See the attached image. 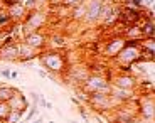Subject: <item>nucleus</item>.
<instances>
[{"instance_id": "nucleus-1", "label": "nucleus", "mask_w": 155, "mask_h": 123, "mask_svg": "<svg viewBox=\"0 0 155 123\" xmlns=\"http://www.w3.org/2000/svg\"><path fill=\"white\" fill-rule=\"evenodd\" d=\"M39 64L46 69L47 74H56V76H64V73L69 68L68 56L59 49H47L37 56Z\"/></svg>"}, {"instance_id": "nucleus-2", "label": "nucleus", "mask_w": 155, "mask_h": 123, "mask_svg": "<svg viewBox=\"0 0 155 123\" xmlns=\"http://www.w3.org/2000/svg\"><path fill=\"white\" fill-rule=\"evenodd\" d=\"M138 61H142L140 42H127L125 47L116 54V58H115L116 68H118L121 73H130V68Z\"/></svg>"}, {"instance_id": "nucleus-3", "label": "nucleus", "mask_w": 155, "mask_h": 123, "mask_svg": "<svg viewBox=\"0 0 155 123\" xmlns=\"http://www.w3.org/2000/svg\"><path fill=\"white\" fill-rule=\"evenodd\" d=\"M49 22V15L44 8H34V10H27V15L22 20V24H19V31L22 32L20 37L31 34V32L42 31L44 27Z\"/></svg>"}, {"instance_id": "nucleus-4", "label": "nucleus", "mask_w": 155, "mask_h": 123, "mask_svg": "<svg viewBox=\"0 0 155 123\" xmlns=\"http://www.w3.org/2000/svg\"><path fill=\"white\" fill-rule=\"evenodd\" d=\"M83 95L89 96V95H94V93H108L111 89V83L110 79L101 73H89V76L79 85Z\"/></svg>"}, {"instance_id": "nucleus-5", "label": "nucleus", "mask_w": 155, "mask_h": 123, "mask_svg": "<svg viewBox=\"0 0 155 123\" xmlns=\"http://www.w3.org/2000/svg\"><path fill=\"white\" fill-rule=\"evenodd\" d=\"M86 105H88L93 111L103 113V111H113V110H116L118 106H121L123 103H120L116 98H113L108 93H94V95H89L88 96Z\"/></svg>"}, {"instance_id": "nucleus-6", "label": "nucleus", "mask_w": 155, "mask_h": 123, "mask_svg": "<svg viewBox=\"0 0 155 123\" xmlns=\"http://www.w3.org/2000/svg\"><path fill=\"white\" fill-rule=\"evenodd\" d=\"M135 103H137L138 118L143 120V121H147V123H153V116H155L153 93H140L138 98L135 100Z\"/></svg>"}, {"instance_id": "nucleus-7", "label": "nucleus", "mask_w": 155, "mask_h": 123, "mask_svg": "<svg viewBox=\"0 0 155 123\" xmlns=\"http://www.w3.org/2000/svg\"><path fill=\"white\" fill-rule=\"evenodd\" d=\"M125 44H127V41L123 39V35L113 34L111 37H108L105 42H103V54L110 59H115L116 54L125 47Z\"/></svg>"}, {"instance_id": "nucleus-8", "label": "nucleus", "mask_w": 155, "mask_h": 123, "mask_svg": "<svg viewBox=\"0 0 155 123\" xmlns=\"http://www.w3.org/2000/svg\"><path fill=\"white\" fill-rule=\"evenodd\" d=\"M110 83L116 88H123V89H137L138 91V79L137 76H133L132 73H116L115 76L110 78Z\"/></svg>"}, {"instance_id": "nucleus-9", "label": "nucleus", "mask_w": 155, "mask_h": 123, "mask_svg": "<svg viewBox=\"0 0 155 123\" xmlns=\"http://www.w3.org/2000/svg\"><path fill=\"white\" fill-rule=\"evenodd\" d=\"M106 0H84L86 5V14H84V22L86 24H96L98 19H100V12L101 7Z\"/></svg>"}, {"instance_id": "nucleus-10", "label": "nucleus", "mask_w": 155, "mask_h": 123, "mask_svg": "<svg viewBox=\"0 0 155 123\" xmlns=\"http://www.w3.org/2000/svg\"><path fill=\"white\" fill-rule=\"evenodd\" d=\"M89 73H91V69L86 68V66H71L64 73V78L68 81H71L73 85H78V88H79V85L89 76Z\"/></svg>"}, {"instance_id": "nucleus-11", "label": "nucleus", "mask_w": 155, "mask_h": 123, "mask_svg": "<svg viewBox=\"0 0 155 123\" xmlns=\"http://www.w3.org/2000/svg\"><path fill=\"white\" fill-rule=\"evenodd\" d=\"M20 41H24V42L27 44V46H31L32 49L39 51V52H42V51H46V46H47V35L44 34L42 31H37V32H31V34L24 35Z\"/></svg>"}, {"instance_id": "nucleus-12", "label": "nucleus", "mask_w": 155, "mask_h": 123, "mask_svg": "<svg viewBox=\"0 0 155 123\" xmlns=\"http://www.w3.org/2000/svg\"><path fill=\"white\" fill-rule=\"evenodd\" d=\"M110 95L113 98L120 101V103H132V101L137 100L138 96V91L137 89H123V88H116V86L111 85V89H110Z\"/></svg>"}, {"instance_id": "nucleus-13", "label": "nucleus", "mask_w": 155, "mask_h": 123, "mask_svg": "<svg viewBox=\"0 0 155 123\" xmlns=\"http://www.w3.org/2000/svg\"><path fill=\"white\" fill-rule=\"evenodd\" d=\"M0 61L19 62V47H17V42H14V44L0 42Z\"/></svg>"}, {"instance_id": "nucleus-14", "label": "nucleus", "mask_w": 155, "mask_h": 123, "mask_svg": "<svg viewBox=\"0 0 155 123\" xmlns=\"http://www.w3.org/2000/svg\"><path fill=\"white\" fill-rule=\"evenodd\" d=\"M7 105H8L10 110H22V111H25V113H27V110L31 108V105H29L25 95H24L20 89H17V91L14 93V96L7 101Z\"/></svg>"}, {"instance_id": "nucleus-15", "label": "nucleus", "mask_w": 155, "mask_h": 123, "mask_svg": "<svg viewBox=\"0 0 155 123\" xmlns=\"http://www.w3.org/2000/svg\"><path fill=\"white\" fill-rule=\"evenodd\" d=\"M17 47H19V62L34 61V59H37L39 54H41L39 51H35L31 46H27L24 41H17Z\"/></svg>"}, {"instance_id": "nucleus-16", "label": "nucleus", "mask_w": 155, "mask_h": 123, "mask_svg": "<svg viewBox=\"0 0 155 123\" xmlns=\"http://www.w3.org/2000/svg\"><path fill=\"white\" fill-rule=\"evenodd\" d=\"M17 27H19L17 24L12 22L10 15H8V10L0 5V31L5 32L7 35H10V34H14V31H15Z\"/></svg>"}, {"instance_id": "nucleus-17", "label": "nucleus", "mask_w": 155, "mask_h": 123, "mask_svg": "<svg viewBox=\"0 0 155 123\" xmlns=\"http://www.w3.org/2000/svg\"><path fill=\"white\" fill-rule=\"evenodd\" d=\"M7 10H8V15H10V19H12V22L14 24H22V20L25 19V15H27V8H25V5L24 4H12L10 7H7Z\"/></svg>"}, {"instance_id": "nucleus-18", "label": "nucleus", "mask_w": 155, "mask_h": 123, "mask_svg": "<svg viewBox=\"0 0 155 123\" xmlns=\"http://www.w3.org/2000/svg\"><path fill=\"white\" fill-rule=\"evenodd\" d=\"M84 14H86V5H84V2H83V4H79V5H76V7H73V8H69L71 19H73V20H78V22H81V20L84 19Z\"/></svg>"}, {"instance_id": "nucleus-19", "label": "nucleus", "mask_w": 155, "mask_h": 123, "mask_svg": "<svg viewBox=\"0 0 155 123\" xmlns=\"http://www.w3.org/2000/svg\"><path fill=\"white\" fill-rule=\"evenodd\" d=\"M15 91H17V88H14V86L0 85V103H7V101L14 96Z\"/></svg>"}, {"instance_id": "nucleus-20", "label": "nucleus", "mask_w": 155, "mask_h": 123, "mask_svg": "<svg viewBox=\"0 0 155 123\" xmlns=\"http://www.w3.org/2000/svg\"><path fill=\"white\" fill-rule=\"evenodd\" d=\"M24 115H25V111H22V110H10L4 121L5 123H20Z\"/></svg>"}, {"instance_id": "nucleus-21", "label": "nucleus", "mask_w": 155, "mask_h": 123, "mask_svg": "<svg viewBox=\"0 0 155 123\" xmlns=\"http://www.w3.org/2000/svg\"><path fill=\"white\" fill-rule=\"evenodd\" d=\"M142 34H143V39H153L155 35V31H153V22H150V20L145 19V22L142 24Z\"/></svg>"}, {"instance_id": "nucleus-22", "label": "nucleus", "mask_w": 155, "mask_h": 123, "mask_svg": "<svg viewBox=\"0 0 155 123\" xmlns=\"http://www.w3.org/2000/svg\"><path fill=\"white\" fill-rule=\"evenodd\" d=\"M51 41L54 42V46H56V47H64V46H66V37H64V35H58V34H54L52 37H51Z\"/></svg>"}, {"instance_id": "nucleus-23", "label": "nucleus", "mask_w": 155, "mask_h": 123, "mask_svg": "<svg viewBox=\"0 0 155 123\" xmlns=\"http://www.w3.org/2000/svg\"><path fill=\"white\" fill-rule=\"evenodd\" d=\"M10 108H8L7 103H0V120H5V116L8 115Z\"/></svg>"}, {"instance_id": "nucleus-24", "label": "nucleus", "mask_w": 155, "mask_h": 123, "mask_svg": "<svg viewBox=\"0 0 155 123\" xmlns=\"http://www.w3.org/2000/svg\"><path fill=\"white\" fill-rule=\"evenodd\" d=\"M83 2H84V0H62V5L68 7V8H73V7H76V5L83 4Z\"/></svg>"}, {"instance_id": "nucleus-25", "label": "nucleus", "mask_w": 155, "mask_h": 123, "mask_svg": "<svg viewBox=\"0 0 155 123\" xmlns=\"http://www.w3.org/2000/svg\"><path fill=\"white\" fill-rule=\"evenodd\" d=\"M78 110H79V115H81V118L84 120V121H89V115H88V111H86V108H83L81 105H78Z\"/></svg>"}, {"instance_id": "nucleus-26", "label": "nucleus", "mask_w": 155, "mask_h": 123, "mask_svg": "<svg viewBox=\"0 0 155 123\" xmlns=\"http://www.w3.org/2000/svg\"><path fill=\"white\" fill-rule=\"evenodd\" d=\"M47 5H49L51 8L61 7V5H62V0H47Z\"/></svg>"}, {"instance_id": "nucleus-27", "label": "nucleus", "mask_w": 155, "mask_h": 123, "mask_svg": "<svg viewBox=\"0 0 155 123\" xmlns=\"http://www.w3.org/2000/svg\"><path fill=\"white\" fill-rule=\"evenodd\" d=\"M29 123H44V116L42 115H37L35 118H32Z\"/></svg>"}, {"instance_id": "nucleus-28", "label": "nucleus", "mask_w": 155, "mask_h": 123, "mask_svg": "<svg viewBox=\"0 0 155 123\" xmlns=\"http://www.w3.org/2000/svg\"><path fill=\"white\" fill-rule=\"evenodd\" d=\"M0 74H2L5 79H10V69H0Z\"/></svg>"}, {"instance_id": "nucleus-29", "label": "nucleus", "mask_w": 155, "mask_h": 123, "mask_svg": "<svg viewBox=\"0 0 155 123\" xmlns=\"http://www.w3.org/2000/svg\"><path fill=\"white\" fill-rule=\"evenodd\" d=\"M35 71H37V74H39L41 78H47V73H46L44 69H35Z\"/></svg>"}, {"instance_id": "nucleus-30", "label": "nucleus", "mask_w": 155, "mask_h": 123, "mask_svg": "<svg viewBox=\"0 0 155 123\" xmlns=\"http://www.w3.org/2000/svg\"><path fill=\"white\" fill-rule=\"evenodd\" d=\"M17 76H19V73H17V71H10V79H15Z\"/></svg>"}, {"instance_id": "nucleus-31", "label": "nucleus", "mask_w": 155, "mask_h": 123, "mask_svg": "<svg viewBox=\"0 0 155 123\" xmlns=\"http://www.w3.org/2000/svg\"><path fill=\"white\" fill-rule=\"evenodd\" d=\"M46 4H47V0H37V5L41 8H42V5H46Z\"/></svg>"}, {"instance_id": "nucleus-32", "label": "nucleus", "mask_w": 155, "mask_h": 123, "mask_svg": "<svg viewBox=\"0 0 155 123\" xmlns=\"http://www.w3.org/2000/svg\"><path fill=\"white\" fill-rule=\"evenodd\" d=\"M46 108H47V110H52L54 106H52V103H49V101H47V103H46Z\"/></svg>"}, {"instance_id": "nucleus-33", "label": "nucleus", "mask_w": 155, "mask_h": 123, "mask_svg": "<svg viewBox=\"0 0 155 123\" xmlns=\"http://www.w3.org/2000/svg\"><path fill=\"white\" fill-rule=\"evenodd\" d=\"M14 2H17V4H24L25 0H14Z\"/></svg>"}, {"instance_id": "nucleus-34", "label": "nucleus", "mask_w": 155, "mask_h": 123, "mask_svg": "<svg viewBox=\"0 0 155 123\" xmlns=\"http://www.w3.org/2000/svg\"><path fill=\"white\" fill-rule=\"evenodd\" d=\"M69 123H78V121H76V120H69Z\"/></svg>"}, {"instance_id": "nucleus-35", "label": "nucleus", "mask_w": 155, "mask_h": 123, "mask_svg": "<svg viewBox=\"0 0 155 123\" xmlns=\"http://www.w3.org/2000/svg\"><path fill=\"white\" fill-rule=\"evenodd\" d=\"M0 123H5V121H4V120H0Z\"/></svg>"}, {"instance_id": "nucleus-36", "label": "nucleus", "mask_w": 155, "mask_h": 123, "mask_svg": "<svg viewBox=\"0 0 155 123\" xmlns=\"http://www.w3.org/2000/svg\"><path fill=\"white\" fill-rule=\"evenodd\" d=\"M0 2H2V0H0Z\"/></svg>"}]
</instances>
